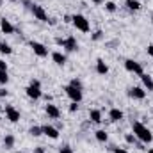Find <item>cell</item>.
Returning a JSON list of instances; mask_svg holds the SVG:
<instances>
[{"instance_id": "13", "label": "cell", "mask_w": 153, "mask_h": 153, "mask_svg": "<svg viewBox=\"0 0 153 153\" xmlns=\"http://www.w3.org/2000/svg\"><path fill=\"white\" fill-rule=\"evenodd\" d=\"M0 30L4 32V34H14V25L9 22V20H5V18H0Z\"/></svg>"}, {"instance_id": "27", "label": "cell", "mask_w": 153, "mask_h": 153, "mask_svg": "<svg viewBox=\"0 0 153 153\" xmlns=\"http://www.w3.org/2000/svg\"><path fill=\"white\" fill-rule=\"evenodd\" d=\"M70 85H73V87H76V89H82V82H80L78 78H71Z\"/></svg>"}, {"instance_id": "30", "label": "cell", "mask_w": 153, "mask_h": 153, "mask_svg": "<svg viewBox=\"0 0 153 153\" xmlns=\"http://www.w3.org/2000/svg\"><path fill=\"white\" fill-rule=\"evenodd\" d=\"M76 111H78V103H76V102H71V103H70V112L73 114Z\"/></svg>"}, {"instance_id": "22", "label": "cell", "mask_w": 153, "mask_h": 153, "mask_svg": "<svg viewBox=\"0 0 153 153\" xmlns=\"http://www.w3.org/2000/svg\"><path fill=\"white\" fill-rule=\"evenodd\" d=\"M0 53H2V55H11V53H13V48H11L5 41H2V43H0Z\"/></svg>"}, {"instance_id": "23", "label": "cell", "mask_w": 153, "mask_h": 153, "mask_svg": "<svg viewBox=\"0 0 153 153\" xmlns=\"http://www.w3.org/2000/svg\"><path fill=\"white\" fill-rule=\"evenodd\" d=\"M29 134H30L32 137H39V135H43V130H41V126H38V125H32V126L29 128Z\"/></svg>"}, {"instance_id": "33", "label": "cell", "mask_w": 153, "mask_h": 153, "mask_svg": "<svg viewBox=\"0 0 153 153\" xmlns=\"http://www.w3.org/2000/svg\"><path fill=\"white\" fill-rule=\"evenodd\" d=\"M0 70L2 71H7V62L5 61H0Z\"/></svg>"}, {"instance_id": "41", "label": "cell", "mask_w": 153, "mask_h": 153, "mask_svg": "<svg viewBox=\"0 0 153 153\" xmlns=\"http://www.w3.org/2000/svg\"><path fill=\"white\" fill-rule=\"evenodd\" d=\"M0 112H2V105H0Z\"/></svg>"}, {"instance_id": "26", "label": "cell", "mask_w": 153, "mask_h": 153, "mask_svg": "<svg viewBox=\"0 0 153 153\" xmlns=\"http://www.w3.org/2000/svg\"><path fill=\"white\" fill-rule=\"evenodd\" d=\"M105 9H107L109 13H116V9H117V5H116L114 2H105Z\"/></svg>"}, {"instance_id": "16", "label": "cell", "mask_w": 153, "mask_h": 153, "mask_svg": "<svg viewBox=\"0 0 153 153\" xmlns=\"http://www.w3.org/2000/svg\"><path fill=\"white\" fill-rule=\"evenodd\" d=\"M96 73H98V75H107V73H109V66L105 64L103 59H98V61H96Z\"/></svg>"}, {"instance_id": "7", "label": "cell", "mask_w": 153, "mask_h": 153, "mask_svg": "<svg viewBox=\"0 0 153 153\" xmlns=\"http://www.w3.org/2000/svg\"><path fill=\"white\" fill-rule=\"evenodd\" d=\"M29 46L32 48V52H34L38 57H41V59H43V57H48V48H46L43 43H39V41H30Z\"/></svg>"}, {"instance_id": "2", "label": "cell", "mask_w": 153, "mask_h": 153, "mask_svg": "<svg viewBox=\"0 0 153 153\" xmlns=\"http://www.w3.org/2000/svg\"><path fill=\"white\" fill-rule=\"evenodd\" d=\"M71 23L75 25V29H78L80 32H89V30H91L89 20H87L84 14H73V16H71Z\"/></svg>"}, {"instance_id": "10", "label": "cell", "mask_w": 153, "mask_h": 153, "mask_svg": "<svg viewBox=\"0 0 153 153\" xmlns=\"http://www.w3.org/2000/svg\"><path fill=\"white\" fill-rule=\"evenodd\" d=\"M45 112H46V116H48L50 119H59V117H61V111H59V107L53 105L52 102L45 105Z\"/></svg>"}, {"instance_id": "32", "label": "cell", "mask_w": 153, "mask_h": 153, "mask_svg": "<svg viewBox=\"0 0 153 153\" xmlns=\"http://www.w3.org/2000/svg\"><path fill=\"white\" fill-rule=\"evenodd\" d=\"M7 94H9V91H7L5 87H2V89H0V96H2V98H5Z\"/></svg>"}, {"instance_id": "36", "label": "cell", "mask_w": 153, "mask_h": 153, "mask_svg": "<svg viewBox=\"0 0 153 153\" xmlns=\"http://www.w3.org/2000/svg\"><path fill=\"white\" fill-rule=\"evenodd\" d=\"M48 23L53 27V25H57V20H55V18H48Z\"/></svg>"}, {"instance_id": "3", "label": "cell", "mask_w": 153, "mask_h": 153, "mask_svg": "<svg viewBox=\"0 0 153 153\" xmlns=\"http://www.w3.org/2000/svg\"><path fill=\"white\" fill-rule=\"evenodd\" d=\"M55 43H57L59 46H62L66 52H76V50H78V43H76L75 36H68L66 39L57 38V39H55Z\"/></svg>"}, {"instance_id": "15", "label": "cell", "mask_w": 153, "mask_h": 153, "mask_svg": "<svg viewBox=\"0 0 153 153\" xmlns=\"http://www.w3.org/2000/svg\"><path fill=\"white\" fill-rule=\"evenodd\" d=\"M52 61H53L57 66H64V64H66V55L61 53V52H53V53H52Z\"/></svg>"}, {"instance_id": "44", "label": "cell", "mask_w": 153, "mask_h": 153, "mask_svg": "<svg viewBox=\"0 0 153 153\" xmlns=\"http://www.w3.org/2000/svg\"><path fill=\"white\" fill-rule=\"evenodd\" d=\"M0 143H2V137H0Z\"/></svg>"}, {"instance_id": "24", "label": "cell", "mask_w": 153, "mask_h": 153, "mask_svg": "<svg viewBox=\"0 0 153 153\" xmlns=\"http://www.w3.org/2000/svg\"><path fill=\"white\" fill-rule=\"evenodd\" d=\"M125 141H126V143H128V144H134V146H135V144H137V141H139V139H137V137H135V135H134V134H126V135H125Z\"/></svg>"}, {"instance_id": "45", "label": "cell", "mask_w": 153, "mask_h": 153, "mask_svg": "<svg viewBox=\"0 0 153 153\" xmlns=\"http://www.w3.org/2000/svg\"><path fill=\"white\" fill-rule=\"evenodd\" d=\"M0 4H2V0H0Z\"/></svg>"}, {"instance_id": "12", "label": "cell", "mask_w": 153, "mask_h": 153, "mask_svg": "<svg viewBox=\"0 0 153 153\" xmlns=\"http://www.w3.org/2000/svg\"><path fill=\"white\" fill-rule=\"evenodd\" d=\"M41 130H43V135H46V137H50V139H59V130L55 128V126H52V125H43L41 126Z\"/></svg>"}, {"instance_id": "39", "label": "cell", "mask_w": 153, "mask_h": 153, "mask_svg": "<svg viewBox=\"0 0 153 153\" xmlns=\"http://www.w3.org/2000/svg\"><path fill=\"white\" fill-rule=\"evenodd\" d=\"M91 2H94V4H103L105 0H91Z\"/></svg>"}, {"instance_id": "11", "label": "cell", "mask_w": 153, "mask_h": 153, "mask_svg": "<svg viewBox=\"0 0 153 153\" xmlns=\"http://www.w3.org/2000/svg\"><path fill=\"white\" fill-rule=\"evenodd\" d=\"M5 117L11 123H18L20 121V111H16L13 105H5Z\"/></svg>"}, {"instance_id": "37", "label": "cell", "mask_w": 153, "mask_h": 153, "mask_svg": "<svg viewBox=\"0 0 153 153\" xmlns=\"http://www.w3.org/2000/svg\"><path fill=\"white\" fill-rule=\"evenodd\" d=\"M34 153H45V148H43V146H38V148L34 150Z\"/></svg>"}, {"instance_id": "28", "label": "cell", "mask_w": 153, "mask_h": 153, "mask_svg": "<svg viewBox=\"0 0 153 153\" xmlns=\"http://www.w3.org/2000/svg\"><path fill=\"white\" fill-rule=\"evenodd\" d=\"M102 38H103V32H102V30H96V32L91 36V39H93V41H100Z\"/></svg>"}, {"instance_id": "40", "label": "cell", "mask_w": 153, "mask_h": 153, "mask_svg": "<svg viewBox=\"0 0 153 153\" xmlns=\"http://www.w3.org/2000/svg\"><path fill=\"white\" fill-rule=\"evenodd\" d=\"M148 153H153V148H150V150H148Z\"/></svg>"}, {"instance_id": "43", "label": "cell", "mask_w": 153, "mask_h": 153, "mask_svg": "<svg viewBox=\"0 0 153 153\" xmlns=\"http://www.w3.org/2000/svg\"><path fill=\"white\" fill-rule=\"evenodd\" d=\"M11 2H16V0H11Z\"/></svg>"}, {"instance_id": "8", "label": "cell", "mask_w": 153, "mask_h": 153, "mask_svg": "<svg viewBox=\"0 0 153 153\" xmlns=\"http://www.w3.org/2000/svg\"><path fill=\"white\" fill-rule=\"evenodd\" d=\"M30 13L34 14V18H36V20L48 23V14H46V11H45L41 5H38V4H32V7H30Z\"/></svg>"}, {"instance_id": "42", "label": "cell", "mask_w": 153, "mask_h": 153, "mask_svg": "<svg viewBox=\"0 0 153 153\" xmlns=\"http://www.w3.org/2000/svg\"><path fill=\"white\" fill-rule=\"evenodd\" d=\"M152 116H153V109H152Z\"/></svg>"}, {"instance_id": "1", "label": "cell", "mask_w": 153, "mask_h": 153, "mask_svg": "<svg viewBox=\"0 0 153 153\" xmlns=\"http://www.w3.org/2000/svg\"><path fill=\"white\" fill-rule=\"evenodd\" d=\"M132 134L141 141V143H144V144H150L153 143V134L152 130L146 126V125H143L141 121H134L132 123Z\"/></svg>"}, {"instance_id": "18", "label": "cell", "mask_w": 153, "mask_h": 153, "mask_svg": "<svg viewBox=\"0 0 153 153\" xmlns=\"http://www.w3.org/2000/svg\"><path fill=\"white\" fill-rule=\"evenodd\" d=\"M109 119H111L112 123L121 121V119H123V111H119V109H111V111H109Z\"/></svg>"}, {"instance_id": "25", "label": "cell", "mask_w": 153, "mask_h": 153, "mask_svg": "<svg viewBox=\"0 0 153 153\" xmlns=\"http://www.w3.org/2000/svg\"><path fill=\"white\" fill-rule=\"evenodd\" d=\"M9 82V75H7V71H2L0 70V85H5Z\"/></svg>"}, {"instance_id": "17", "label": "cell", "mask_w": 153, "mask_h": 153, "mask_svg": "<svg viewBox=\"0 0 153 153\" xmlns=\"http://www.w3.org/2000/svg\"><path fill=\"white\" fill-rule=\"evenodd\" d=\"M2 143H4V146H5V150H13V148H14L16 139H14V135H13V134H5V137L2 139Z\"/></svg>"}, {"instance_id": "29", "label": "cell", "mask_w": 153, "mask_h": 153, "mask_svg": "<svg viewBox=\"0 0 153 153\" xmlns=\"http://www.w3.org/2000/svg\"><path fill=\"white\" fill-rule=\"evenodd\" d=\"M59 153H73V148L68 146V144H66V146H61V148H59Z\"/></svg>"}, {"instance_id": "6", "label": "cell", "mask_w": 153, "mask_h": 153, "mask_svg": "<svg viewBox=\"0 0 153 153\" xmlns=\"http://www.w3.org/2000/svg\"><path fill=\"white\" fill-rule=\"evenodd\" d=\"M25 93L30 100H39L43 98V91H41V85H36V84H29L25 87Z\"/></svg>"}, {"instance_id": "14", "label": "cell", "mask_w": 153, "mask_h": 153, "mask_svg": "<svg viewBox=\"0 0 153 153\" xmlns=\"http://www.w3.org/2000/svg\"><path fill=\"white\" fill-rule=\"evenodd\" d=\"M89 121L91 123H102V111L100 109H91L89 111Z\"/></svg>"}, {"instance_id": "19", "label": "cell", "mask_w": 153, "mask_h": 153, "mask_svg": "<svg viewBox=\"0 0 153 153\" xmlns=\"http://www.w3.org/2000/svg\"><path fill=\"white\" fill-rule=\"evenodd\" d=\"M141 80H143V85H144L146 91H153V78L148 73H143L141 75Z\"/></svg>"}, {"instance_id": "21", "label": "cell", "mask_w": 153, "mask_h": 153, "mask_svg": "<svg viewBox=\"0 0 153 153\" xmlns=\"http://www.w3.org/2000/svg\"><path fill=\"white\" fill-rule=\"evenodd\" d=\"M125 5H126L128 11H139V9H141V2H139V0H126Z\"/></svg>"}, {"instance_id": "9", "label": "cell", "mask_w": 153, "mask_h": 153, "mask_svg": "<svg viewBox=\"0 0 153 153\" xmlns=\"http://www.w3.org/2000/svg\"><path fill=\"white\" fill-rule=\"evenodd\" d=\"M128 96L134 98V100H144L146 98V89L139 87V85H134V87L128 89Z\"/></svg>"}, {"instance_id": "4", "label": "cell", "mask_w": 153, "mask_h": 153, "mask_svg": "<svg viewBox=\"0 0 153 153\" xmlns=\"http://www.w3.org/2000/svg\"><path fill=\"white\" fill-rule=\"evenodd\" d=\"M62 91L68 94V98H70L71 102H76V103H80V102H82V98H84L82 89H76V87H73V85H64V87H62Z\"/></svg>"}, {"instance_id": "20", "label": "cell", "mask_w": 153, "mask_h": 153, "mask_svg": "<svg viewBox=\"0 0 153 153\" xmlns=\"http://www.w3.org/2000/svg\"><path fill=\"white\" fill-rule=\"evenodd\" d=\"M94 137H96L98 143H107V141H109V134H107L105 130H96V132H94Z\"/></svg>"}, {"instance_id": "34", "label": "cell", "mask_w": 153, "mask_h": 153, "mask_svg": "<svg viewBox=\"0 0 153 153\" xmlns=\"http://www.w3.org/2000/svg\"><path fill=\"white\" fill-rule=\"evenodd\" d=\"M146 52H148V55H150V57H153V45H148Z\"/></svg>"}, {"instance_id": "31", "label": "cell", "mask_w": 153, "mask_h": 153, "mask_svg": "<svg viewBox=\"0 0 153 153\" xmlns=\"http://www.w3.org/2000/svg\"><path fill=\"white\" fill-rule=\"evenodd\" d=\"M112 153H128V152H126L125 148H116L114 146V148H112Z\"/></svg>"}, {"instance_id": "5", "label": "cell", "mask_w": 153, "mask_h": 153, "mask_svg": "<svg viewBox=\"0 0 153 153\" xmlns=\"http://www.w3.org/2000/svg\"><path fill=\"white\" fill-rule=\"evenodd\" d=\"M125 70L130 71V73H135V75H139V76L144 73L143 64L137 62V61H134V59H126V61H125Z\"/></svg>"}, {"instance_id": "38", "label": "cell", "mask_w": 153, "mask_h": 153, "mask_svg": "<svg viewBox=\"0 0 153 153\" xmlns=\"http://www.w3.org/2000/svg\"><path fill=\"white\" fill-rule=\"evenodd\" d=\"M62 126H64V125H62V123H61V121H59V123H57V125H55V128H57V130H61V128H62Z\"/></svg>"}, {"instance_id": "35", "label": "cell", "mask_w": 153, "mask_h": 153, "mask_svg": "<svg viewBox=\"0 0 153 153\" xmlns=\"http://www.w3.org/2000/svg\"><path fill=\"white\" fill-rule=\"evenodd\" d=\"M62 22H64V23H71V16H70V14H66V16L62 18Z\"/></svg>"}]
</instances>
